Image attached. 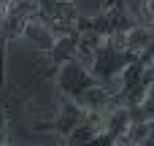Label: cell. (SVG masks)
<instances>
[{"label":"cell","instance_id":"1","mask_svg":"<svg viewBox=\"0 0 154 146\" xmlns=\"http://www.w3.org/2000/svg\"><path fill=\"white\" fill-rule=\"evenodd\" d=\"M84 116H87V108H84L79 100H73V98H68V95H60L54 114H51L49 119H35V122H32V130L65 141V138L84 122Z\"/></svg>","mask_w":154,"mask_h":146},{"label":"cell","instance_id":"2","mask_svg":"<svg viewBox=\"0 0 154 146\" xmlns=\"http://www.w3.org/2000/svg\"><path fill=\"white\" fill-rule=\"evenodd\" d=\"M35 14L57 33V35H70L81 33V11L76 0H35Z\"/></svg>","mask_w":154,"mask_h":146},{"label":"cell","instance_id":"3","mask_svg":"<svg viewBox=\"0 0 154 146\" xmlns=\"http://www.w3.org/2000/svg\"><path fill=\"white\" fill-rule=\"evenodd\" d=\"M54 84H57V92L60 95H68L73 100H79L84 106V98L89 95V89L97 84V79L92 76L89 68H84L76 57L62 62L57 70H54Z\"/></svg>","mask_w":154,"mask_h":146},{"label":"cell","instance_id":"4","mask_svg":"<svg viewBox=\"0 0 154 146\" xmlns=\"http://www.w3.org/2000/svg\"><path fill=\"white\" fill-rule=\"evenodd\" d=\"M57 38H60V35H57V33H54V30H51V27H49L38 14H35V16L24 24V30H22V38H19V41H22V43H27L35 54L46 57V54L57 46Z\"/></svg>","mask_w":154,"mask_h":146},{"label":"cell","instance_id":"5","mask_svg":"<svg viewBox=\"0 0 154 146\" xmlns=\"http://www.w3.org/2000/svg\"><path fill=\"white\" fill-rule=\"evenodd\" d=\"M8 0H0V89L5 87V62H8V35H5V24H3V11H5Z\"/></svg>","mask_w":154,"mask_h":146},{"label":"cell","instance_id":"6","mask_svg":"<svg viewBox=\"0 0 154 146\" xmlns=\"http://www.w3.org/2000/svg\"><path fill=\"white\" fill-rule=\"evenodd\" d=\"M127 8H130V5H127ZM130 14H133L141 24H146L149 30H154V0H138V5L130 8Z\"/></svg>","mask_w":154,"mask_h":146},{"label":"cell","instance_id":"7","mask_svg":"<svg viewBox=\"0 0 154 146\" xmlns=\"http://www.w3.org/2000/svg\"><path fill=\"white\" fill-rule=\"evenodd\" d=\"M0 144H8V108L0 103Z\"/></svg>","mask_w":154,"mask_h":146},{"label":"cell","instance_id":"8","mask_svg":"<svg viewBox=\"0 0 154 146\" xmlns=\"http://www.w3.org/2000/svg\"><path fill=\"white\" fill-rule=\"evenodd\" d=\"M114 144H116V138H114L108 130H100V133H97V135H95L87 146H114Z\"/></svg>","mask_w":154,"mask_h":146},{"label":"cell","instance_id":"9","mask_svg":"<svg viewBox=\"0 0 154 146\" xmlns=\"http://www.w3.org/2000/svg\"><path fill=\"white\" fill-rule=\"evenodd\" d=\"M138 146H154V122H152V127H149V133L143 135V141H141Z\"/></svg>","mask_w":154,"mask_h":146},{"label":"cell","instance_id":"10","mask_svg":"<svg viewBox=\"0 0 154 146\" xmlns=\"http://www.w3.org/2000/svg\"><path fill=\"white\" fill-rule=\"evenodd\" d=\"M114 146H138V144H135L133 138H119V141H116Z\"/></svg>","mask_w":154,"mask_h":146},{"label":"cell","instance_id":"11","mask_svg":"<svg viewBox=\"0 0 154 146\" xmlns=\"http://www.w3.org/2000/svg\"><path fill=\"white\" fill-rule=\"evenodd\" d=\"M0 146H30V144H11V141H8V144H0Z\"/></svg>","mask_w":154,"mask_h":146},{"label":"cell","instance_id":"12","mask_svg":"<svg viewBox=\"0 0 154 146\" xmlns=\"http://www.w3.org/2000/svg\"><path fill=\"white\" fill-rule=\"evenodd\" d=\"M49 146H68L65 141H57V144H49Z\"/></svg>","mask_w":154,"mask_h":146}]
</instances>
